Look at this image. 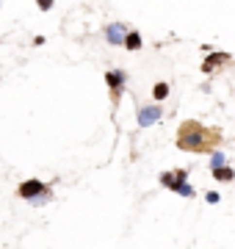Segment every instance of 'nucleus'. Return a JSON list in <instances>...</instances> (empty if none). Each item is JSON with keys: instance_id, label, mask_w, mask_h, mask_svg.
Segmentation results:
<instances>
[{"instance_id": "6", "label": "nucleus", "mask_w": 235, "mask_h": 249, "mask_svg": "<svg viewBox=\"0 0 235 249\" xmlns=\"http://www.w3.org/2000/svg\"><path fill=\"white\" fill-rule=\"evenodd\" d=\"M125 34H127V28L122 25V22H111V25H105V42L114 45V47H122Z\"/></svg>"}, {"instance_id": "3", "label": "nucleus", "mask_w": 235, "mask_h": 249, "mask_svg": "<svg viewBox=\"0 0 235 249\" xmlns=\"http://www.w3.org/2000/svg\"><path fill=\"white\" fill-rule=\"evenodd\" d=\"M50 194H53V191H50L42 180H36V178L19 183V188H17V196H19V199H25V202H34V199H39V196H50Z\"/></svg>"}, {"instance_id": "10", "label": "nucleus", "mask_w": 235, "mask_h": 249, "mask_svg": "<svg viewBox=\"0 0 235 249\" xmlns=\"http://www.w3.org/2000/svg\"><path fill=\"white\" fill-rule=\"evenodd\" d=\"M221 166H227V155L221 150H213L210 152V169L216 172V169H221Z\"/></svg>"}, {"instance_id": "8", "label": "nucleus", "mask_w": 235, "mask_h": 249, "mask_svg": "<svg viewBox=\"0 0 235 249\" xmlns=\"http://www.w3.org/2000/svg\"><path fill=\"white\" fill-rule=\"evenodd\" d=\"M141 45H144V42H141V34H138V31H127V34H125L122 47H127V50H138Z\"/></svg>"}, {"instance_id": "11", "label": "nucleus", "mask_w": 235, "mask_h": 249, "mask_svg": "<svg viewBox=\"0 0 235 249\" xmlns=\"http://www.w3.org/2000/svg\"><path fill=\"white\" fill-rule=\"evenodd\" d=\"M152 97L158 100V103L169 97V83H155V89H152Z\"/></svg>"}, {"instance_id": "13", "label": "nucleus", "mask_w": 235, "mask_h": 249, "mask_svg": "<svg viewBox=\"0 0 235 249\" xmlns=\"http://www.w3.org/2000/svg\"><path fill=\"white\" fill-rule=\"evenodd\" d=\"M53 9V0H39V11H50Z\"/></svg>"}, {"instance_id": "1", "label": "nucleus", "mask_w": 235, "mask_h": 249, "mask_svg": "<svg viewBox=\"0 0 235 249\" xmlns=\"http://www.w3.org/2000/svg\"><path fill=\"white\" fill-rule=\"evenodd\" d=\"M216 142H218V136L208 133L199 122H183L180 133H177V147L185 152H202L208 147H213Z\"/></svg>"}, {"instance_id": "7", "label": "nucleus", "mask_w": 235, "mask_h": 249, "mask_svg": "<svg viewBox=\"0 0 235 249\" xmlns=\"http://www.w3.org/2000/svg\"><path fill=\"white\" fill-rule=\"evenodd\" d=\"M224 61H230V53H221V50H216V53H210L205 61H202V72H213L216 67H221Z\"/></svg>"}, {"instance_id": "5", "label": "nucleus", "mask_w": 235, "mask_h": 249, "mask_svg": "<svg viewBox=\"0 0 235 249\" xmlns=\"http://www.w3.org/2000/svg\"><path fill=\"white\" fill-rule=\"evenodd\" d=\"M161 116H163V108L161 106H144V108H138L136 122H138L141 130H147V127H152V124L161 122Z\"/></svg>"}, {"instance_id": "9", "label": "nucleus", "mask_w": 235, "mask_h": 249, "mask_svg": "<svg viewBox=\"0 0 235 249\" xmlns=\"http://www.w3.org/2000/svg\"><path fill=\"white\" fill-rule=\"evenodd\" d=\"M213 180H218V183H230V180H235L233 166H221V169H216L213 172Z\"/></svg>"}, {"instance_id": "2", "label": "nucleus", "mask_w": 235, "mask_h": 249, "mask_svg": "<svg viewBox=\"0 0 235 249\" xmlns=\"http://www.w3.org/2000/svg\"><path fill=\"white\" fill-rule=\"evenodd\" d=\"M161 186L169 188V191H174V194L180 196H197V191H194V186H188V169H177V172H163L161 175Z\"/></svg>"}, {"instance_id": "12", "label": "nucleus", "mask_w": 235, "mask_h": 249, "mask_svg": "<svg viewBox=\"0 0 235 249\" xmlns=\"http://www.w3.org/2000/svg\"><path fill=\"white\" fill-rule=\"evenodd\" d=\"M205 199H208V205H218L221 194H216V191H208V194H205Z\"/></svg>"}, {"instance_id": "4", "label": "nucleus", "mask_w": 235, "mask_h": 249, "mask_svg": "<svg viewBox=\"0 0 235 249\" xmlns=\"http://www.w3.org/2000/svg\"><path fill=\"white\" fill-rule=\"evenodd\" d=\"M105 83H108L114 103H119L122 100V91H125V83H127V72L125 70H108L105 72Z\"/></svg>"}]
</instances>
